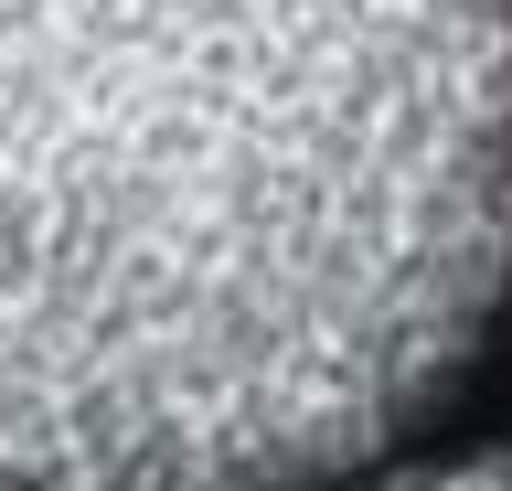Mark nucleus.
<instances>
[{
	"label": "nucleus",
	"mask_w": 512,
	"mask_h": 491,
	"mask_svg": "<svg viewBox=\"0 0 512 491\" xmlns=\"http://www.w3.org/2000/svg\"><path fill=\"white\" fill-rule=\"evenodd\" d=\"M512 289V0H0V491H320Z\"/></svg>",
	"instance_id": "nucleus-1"
},
{
	"label": "nucleus",
	"mask_w": 512,
	"mask_h": 491,
	"mask_svg": "<svg viewBox=\"0 0 512 491\" xmlns=\"http://www.w3.org/2000/svg\"><path fill=\"white\" fill-rule=\"evenodd\" d=\"M384 491H512V449H491V459H438V470H406V481H384Z\"/></svg>",
	"instance_id": "nucleus-2"
}]
</instances>
